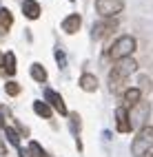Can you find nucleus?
I'll return each mask as SVG.
<instances>
[{
  "mask_svg": "<svg viewBox=\"0 0 153 157\" xmlns=\"http://www.w3.org/2000/svg\"><path fill=\"white\" fill-rule=\"evenodd\" d=\"M135 47H138V42H135L133 36H122V38H118L113 42V47L107 51V58L109 60H116V62L118 60H124V58H131V53L135 51Z\"/></svg>",
  "mask_w": 153,
  "mask_h": 157,
  "instance_id": "1",
  "label": "nucleus"
},
{
  "mask_svg": "<svg viewBox=\"0 0 153 157\" xmlns=\"http://www.w3.org/2000/svg\"><path fill=\"white\" fill-rule=\"evenodd\" d=\"M153 148V126H142L138 131V137L131 144V155L133 157H144Z\"/></svg>",
  "mask_w": 153,
  "mask_h": 157,
  "instance_id": "2",
  "label": "nucleus"
},
{
  "mask_svg": "<svg viewBox=\"0 0 153 157\" xmlns=\"http://www.w3.org/2000/svg\"><path fill=\"white\" fill-rule=\"evenodd\" d=\"M122 9H124V0H98L96 11L102 18H116Z\"/></svg>",
  "mask_w": 153,
  "mask_h": 157,
  "instance_id": "3",
  "label": "nucleus"
},
{
  "mask_svg": "<svg viewBox=\"0 0 153 157\" xmlns=\"http://www.w3.org/2000/svg\"><path fill=\"white\" fill-rule=\"evenodd\" d=\"M135 69H138V62L133 58H124V60H118L116 62V67L111 69V75L120 78V80H127L131 73H135Z\"/></svg>",
  "mask_w": 153,
  "mask_h": 157,
  "instance_id": "4",
  "label": "nucleus"
},
{
  "mask_svg": "<svg viewBox=\"0 0 153 157\" xmlns=\"http://www.w3.org/2000/svg\"><path fill=\"white\" fill-rule=\"evenodd\" d=\"M116 29H118V18H107L104 22H100V25L93 27V38H96V40L107 38V36L113 33Z\"/></svg>",
  "mask_w": 153,
  "mask_h": 157,
  "instance_id": "5",
  "label": "nucleus"
},
{
  "mask_svg": "<svg viewBox=\"0 0 153 157\" xmlns=\"http://www.w3.org/2000/svg\"><path fill=\"white\" fill-rule=\"evenodd\" d=\"M116 126L120 133H129L131 128H133V124H131V117H129V111L122 106L116 111Z\"/></svg>",
  "mask_w": 153,
  "mask_h": 157,
  "instance_id": "6",
  "label": "nucleus"
},
{
  "mask_svg": "<svg viewBox=\"0 0 153 157\" xmlns=\"http://www.w3.org/2000/svg\"><path fill=\"white\" fill-rule=\"evenodd\" d=\"M149 109H151L149 102H140V104H135V106H133V111H131L129 117L133 120L135 124H142V122L147 120V115H149Z\"/></svg>",
  "mask_w": 153,
  "mask_h": 157,
  "instance_id": "7",
  "label": "nucleus"
},
{
  "mask_svg": "<svg viewBox=\"0 0 153 157\" xmlns=\"http://www.w3.org/2000/svg\"><path fill=\"white\" fill-rule=\"evenodd\" d=\"M45 95H47V100L56 106V111L60 113V115H69V111H67V106H65V102H62V98L58 95L56 91H51V89H47L45 91Z\"/></svg>",
  "mask_w": 153,
  "mask_h": 157,
  "instance_id": "8",
  "label": "nucleus"
},
{
  "mask_svg": "<svg viewBox=\"0 0 153 157\" xmlns=\"http://www.w3.org/2000/svg\"><path fill=\"white\" fill-rule=\"evenodd\" d=\"M80 25H82V18H80L78 13H71L69 18L62 20V31H67V33H76V31L80 29Z\"/></svg>",
  "mask_w": 153,
  "mask_h": 157,
  "instance_id": "9",
  "label": "nucleus"
},
{
  "mask_svg": "<svg viewBox=\"0 0 153 157\" xmlns=\"http://www.w3.org/2000/svg\"><path fill=\"white\" fill-rule=\"evenodd\" d=\"M22 13H25L29 20L40 18V5L36 2V0H25V2H22Z\"/></svg>",
  "mask_w": 153,
  "mask_h": 157,
  "instance_id": "10",
  "label": "nucleus"
},
{
  "mask_svg": "<svg viewBox=\"0 0 153 157\" xmlns=\"http://www.w3.org/2000/svg\"><path fill=\"white\" fill-rule=\"evenodd\" d=\"M140 102H142V91L140 89H127L124 91V104H127V106L133 109L135 104H140Z\"/></svg>",
  "mask_w": 153,
  "mask_h": 157,
  "instance_id": "11",
  "label": "nucleus"
},
{
  "mask_svg": "<svg viewBox=\"0 0 153 157\" xmlns=\"http://www.w3.org/2000/svg\"><path fill=\"white\" fill-rule=\"evenodd\" d=\"M16 53H11V51H9V53L5 56V64H2V73L5 75H14L16 73Z\"/></svg>",
  "mask_w": 153,
  "mask_h": 157,
  "instance_id": "12",
  "label": "nucleus"
},
{
  "mask_svg": "<svg viewBox=\"0 0 153 157\" xmlns=\"http://www.w3.org/2000/svg\"><path fill=\"white\" fill-rule=\"evenodd\" d=\"M80 86H82L84 91H96L98 89V80H96V75H91V73H84L82 78H80Z\"/></svg>",
  "mask_w": 153,
  "mask_h": 157,
  "instance_id": "13",
  "label": "nucleus"
},
{
  "mask_svg": "<svg viewBox=\"0 0 153 157\" xmlns=\"http://www.w3.org/2000/svg\"><path fill=\"white\" fill-rule=\"evenodd\" d=\"M11 22H14V16H11V11L2 7V9H0V29H2V31H9Z\"/></svg>",
  "mask_w": 153,
  "mask_h": 157,
  "instance_id": "14",
  "label": "nucleus"
},
{
  "mask_svg": "<svg viewBox=\"0 0 153 157\" xmlns=\"http://www.w3.org/2000/svg\"><path fill=\"white\" fill-rule=\"evenodd\" d=\"M29 73H31V78H33L36 82H45V80H47V71H45L42 64H33Z\"/></svg>",
  "mask_w": 153,
  "mask_h": 157,
  "instance_id": "15",
  "label": "nucleus"
},
{
  "mask_svg": "<svg viewBox=\"0 0 153 157\" xmlns=\"http://www.w3.org/2000/svg\"><path fill=\"white\" fill-rule=\"evenodd\" d=\"M33 111L40 115V117H51V106L47 102H33Z\"/></svg>",
  "mask_w": 153,
  "mask_h": 157,
  "instance_id": "16",
  "label": "nucleus"
},
{
  "mask_svg": "<svg viewBox=\"0 0 153 157\" xmlns=\"http://www.w3.org/2000/svg\"><path fill=\"white\" fill-rule=\"evenodd\" d=\"M5 133H7L9 142L18 146V142H20V135H18V131H16V128H11V126H7V128H5Z\"/></svg>",
  "mask_w": 153,
  "mask_h": 157,
  "instance_id": "17",
  "label": "nucleus"
},
{
  "mask_svg": "<svg viewBox=\"0 0 153 157\" xmlns=\"http://www.w3.org/2000/svg\"><path fill=\"white\" fill-rule=\"evenodd\" d=\"M29 153H33V157H47L45 151L40 148V144H38V142H31V144H29Z\"/></svg>",
  "mask_w": 153,
  "mask_h": 157,
  "instance_id": "18",
  "label": "nucleus"
},
{
  "mask_svg": "<svg viewBox=\"0 0 153 157\" xmlns=\"http://www.w3.org/2000/svg\"><path fill=\"white\" fill-rule=\"evenodd\" d=\"M5 91H7V95H18V93H20V84H18V82H7Z\"/></svg>",
  "mask_w": 153,
  "mask_h": 157,
  "instance_id": "19",
  "label": "nucleus"
},
{
  "mask_svg": "<svg viewBox=\"0 0 153 157\" xmlns=\"http://www.w3.org/2000/svg\"><path fill=\"white\" fill-rule=\"evenodd\" d=\"M140 82H142V89H151V80L149 78H140Z\"/></svg>",
  "mask_w": 153,
  "mask_h": 157,
  "instance_id": "20",
  "label": "nucleus"
},
{
  "mask_svg": "<svg viewBox=\"0 0 153 157\" xmlns=\"http://www.w3.org/2000/svg\"><path fill=\"white\" fill-rule=\"evenodd\" d=\"M56 56H58V62H60V67H62V69H65V56H62V51H58V53H56Z\"/></svg>",
  "mask_w": 153,
  "mask_h": 157,
  "instance_id": "21",
  "label": "nucleus"
},
{
  "mask_svg": "<svg viewBox=\"0 0 153 157\" xmlns=\"http://www.w3.org/2000/svg\"><path fill=\"white\" fill-rule=\"evenodd\" d=\"M20 155H22V157H31V155H29V151H25V148H20Z\"/></svg>",
  "mask_w": 153,
  "mask_h": 157,
  "instance_id": "22",
  "label": "nucleus"
},
{
  "mask_svg": "<svg viewBox=\"0 0 153 157\" xmlns=\"http://www.w3.org/2000/svg\"><path fill=\"white\" fill-rule=\"evenodd\" d=\"M0 155H5V144L0 142Z\"/></svg>",
  "mask_w": 153,
  "mask_h": 157,
  "instance_id": "23",
  "label": "nucleus"
},
{
  "mask_svg": "<svg viewBox=\"0 0 153 157\" xmlns=\"http://www.w3.org/2000/svg\"><path fill=\"white\" fill-rule=\"evenodd\" d=\"M5 64V56H0V67H2Z\"/></svg>",
  "mask_w": 153,
  "mask_h": 157,
  "instance_id": "24",
  "label": "nucleus"
},
{
  "mask_svg": "<svg viewBox=\"0 0 153 157\" xmlns=\"http://www.w3.org/2000/svg\"><path fill=\"white\" fill-rule=\"evenodd\" d=\"M0 126H2V115H0Z\"/></svg>",
  "mask_w": 153,
  "mask_h": 157,
  "instance_id": "25",
  "label": "nucleus"
},
{
  "mask_svg": "<svg viewBox=\"0 0 153 157\" xmlns=\"http://www.w3.org/2000/svg\"><path fill=\"white\" fill-rule=\"evenodd\" d=\"M149 157H153V153H151V155H149Z\"/></svg>",
  "mask_w": 153,
  "mask_h": 157,
  "instance_id": "26",
  "label": "nucleus"
}]
</instances>
